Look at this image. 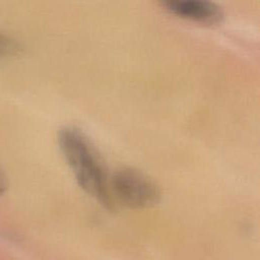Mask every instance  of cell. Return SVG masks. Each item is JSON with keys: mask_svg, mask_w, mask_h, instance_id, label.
Masks as SVG:
<instances>
[{"mask_svg": "<svg viewBox=\"0 0 260 260\" xmlns=\"http://www.w3.org/2000/svg\"><path fill=\"white\" fill-rule=\"evenodd\" d=\"M58 144L80 188L112 209L110 180L104 161L89 138L80 129L67 126L59 131Z\"/></svg>", "mask_w": 260, "mask_h": 260, "instance_id": "1", "label": "cell"}, {"mask_svg": "<svg viewBox=\"0 0 260 260\" xmlns=\"http://www.w3.org/2000/svg\"><path fill=\"white\" fill-rule=\"evenodd\" d=\"M110 190L124 205L143 208L158 202V186L143 173L132 168L118 170L110 180Z\"/></svg>", "mask_w": 260, "mask_h": 260, "instance_id": "2", "label": "cell"}, {"mask_svg": "<svg viewBox=\"0 0 260 260\" xmlns=\"http://www.w3.org/2000/svg\"><path fill=\"white\" fill-rule=\"evenodd\" d=\"M172 14L205 24L217 23L223 17L221 8L214 2L206 0H176L162 3Z\"/></svg>", "mask_w": 260, "mask_h": 260, "instance_id": "3", "label": "cell"}, {"mask_svg": "<svg viewBox=\"0 0 260 260\" xmlns=\"http://www.w3.org/2000/svg\"><path fill=\"white\" fill-rule=\"evenodd\" d=\"M21 52L22 47L15 39L0 31V60L17 57Z\"/></svg>", "mask_w": 260, "mask_h": 260, "instance_id": "4", "label": "cell"}, {"mask_svg": "<svg viewBox=\"0 0 260 260\" xmlns=\"http://www.w3.org/2000/svg\"><path fill=\"white\" fill-rule=\"evenodd\" d=\"M7 187H8L7 177L5 176L4 172L0 169V195L5 193V191L7 190Z\"/></svg>", "mask_w": 260, "mask_h": 260, "instance_id": "5", "label": "cell"}]
</instances>
